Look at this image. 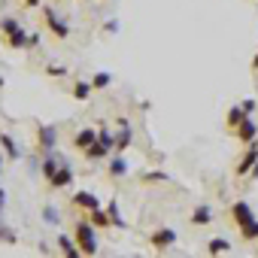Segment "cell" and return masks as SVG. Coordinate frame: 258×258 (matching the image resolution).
<instances>
[{
	"instance_id": "cell-17",
	"label": "cell",
	"mask_w": 258,
	"mask_h": 258,
	"mask_svg": "<svg viewBox=\"0 0 258 258\" xmlns=\"http://www.w3.org/2000/svg\"><path fill=\"white\" fill-rule=\"evenodd\" d=\"M88 219H91V225H94V228H109V225H112L109 213H103L100 207H97V210H91V213H88Z\"/></svg>"
},
{
	"instance_id": "cell-7",
	"label": "cell",
	"mask_w": 258,
	"mask_h": 258,
	"mask_svg": "<svg viewBox=\"0 0 258 258\" xmlns=\"http://www.w3.org/2000/svg\"><path fill=\"white\" fill-rule=\"evenodd\" d=\"M149 243H152L158 252H164V249H170V246L176 243V231H173V228H158V231L149 237Z\"/></svg>"
},
{
	"instance_id": "cell-3",
	"label": "cell",
	"mask_w": 258,
	"mask_h": 258,
	"mask_svg": "<svg viewBox=\"0 0 258 258\" xmlns=\"http://www.w3.org/2000/svg\"><path fill=\"white\" fill-rule=\"evenodd\" d=\"M76 243H79L82 255H94L97 252V234H94L91 222H79L76 225Z\"/></svg>"
},
{
	"instance_id": "cell-9",
	"label": "cell",
	"mask_w": 258,
	"mask_h": 258,
	"mask_svg": "<svg viewBox=\"0 0 258 258\" xmlns=\"http://www.w3.org/2000/svg\"><path fill=\"white\" fill-rule=\"evenodd\" d=\"M118 137H115V152H124L127 146H131V140H134V131H131V121L127 118H118Z\"/></svg>"
},
{
	"instance_id": "cell-8",
	"label": "cell",
	"mask_w": 258,
	"mask_h": 258,
	"mask_svg": "<svg viewBox=\"0 0 258 258\" xmlns=\"http://www.w3.org/2000/svg\"><path fill=\"white\" fill-rule=\"evenodd\" d=\"M70 182H73V167H70V164L64 161V164H61V167H58V170L52 173L49 185H52V188H67Z\"/></svg>"
},
{
	"instance_id": "cell-14",
	"label": "cell",
	"mask_w": 258,
	"mask_h": 258,
	"mask_svg": "<svg viewBox=\"0 0 258 258\" xmlns=\"http://www.w3.org/2000/svg\"><path fill=\"white\" fill-rule=\"evenodd\" d=\"M243 118H249V112L243 109V103H240V106H231V109H228V131H237V124H240Z\"/></svg>"
},
{
	"instance_id": "cell-1",
	"label": "cell",
	"mask_w": 258,
	"mask_h": 258,
	"mask_svg": "<svg viewBox=\"0 0 258 258\" xmlns=\"http://www.w3.org/2000/svg\"><path fill=\"white\" fill-rule=\"evenodd\" d=\"M231 216H234V225L240 228L243 240H258V219H255V213L246 201H237L231 207Z\"/></svg>"
},
{
	"instance_id": "cell-21",
	"label": "cell",
	"mask_w": 258,
	"mask_h": 258,
	"mask_svg": "<svg viewBox=\"0 0 258 258\" xmlns=\"http://www.w3.org/2000/svg\"><path fill=\"white\" fill-rule=\"evenodd\" d=\"M124 173H127V164H124V158H112V161H109V176L121 179Z\"/></svg>"
},
{
	"instance_id": "cell-27",
	"label": "cell",
	"mask_w": 258,
	"mask_h": 258,
	"mask_svg": "<svg viewBox=\"0 0 258 258\" xmlns=\"http://www.w3.org/2000/svg\"><path fill=\"white\" fill-rule=\"evenodd\" d=\"M167 173H143V182H164Z\"/></svg>"
},
{
	"instance_id": "cell-23",
	"label": "cell",
	"mask_w": 258,
	"mask_h": 258,
	"mask_svg": "<svg viewBox=\"0 0 258 258\" xmlns=\"http://www.w3.org/2000/svg\"><path fill=\"white\" fill-rule=\"evenodd\" d=\"M106 213H109V219H112V225H115V228H127V225H124V219H121V213H118V204H115V201L109 204V210H106Z\"/></svg>"
},
{
	"instance_id": "cell-5",
	"label": "cell",
	"mask_w": 258,
	"mask_h": 258,
	"mask_svg": "<svg viewBox=\"0 0 258 258\" xmlns=\"http://www.w3.org/2000/svg\"><path fill=\"white\" fill-rule=\"evenodd\" d=\"M255 164H258V143L252 140V143H246V152L240 155V161H237L234 173H237V176H246V173H249Z\"/></svg>"
},
{
	"instance_id": "cell-15",
	"label": "cell",
	"mask_w": 258,
	"mask_h": 258,
	"mask_svg": "<svg viewBox=\"0 0 258 258\" xmlns=\"http://www.w3.org/2000/svg\"><path fill=\"white\" fill-rule=\"evenodd\" d=\"M207 222H213V207H210V204H201V207L191 213V225H207Z\"/></svg>"
},
{
	"instance_id": "cell-6",
	"label": "cell",
	"mask_w": 258,
	"mask_h": 258,
	"mask_svg": "<svg viewBox=\"0 0 258 258\" xmlns=\"http://www.w3.org/2000/svg\"><path fill=\"white\" fill-rule=\"evenodd\" d=\"M37 143H40V152H55L58 146V131H55V124H43L40 131H37Z\"/></svg>"
},
{
	"instance_id": "cell-28",
	"label": "cell",
	"mask_w": 258,
	"mask_h": 258,
	"mask_svg": "<svg viewBox=\"0 0 258 258\" xmlns=\"http://www.w3.org/2000/svg\"><path fill=\"white\" fill-rule=\"evenodd\" d=\"M46 73H49V76H64V73H67V70H61V67H49V70H46Z\"/></svg>"
},
{
	"instance_id": "cell-22",
	"label": "cell",
	"mask_w": 258,
	"mask_h": 258,
	"mask_svg": "<svg viewBox=\"0 0 258 258\" xmlns=\"http://www.w3.org/2000/svg\"><path fill=\"white\" fill-rule=\"evenodd\" d=\"M91 88H94L91 82H76V85H73V97H76V100H85V97L91 94Z\"/></svg>"
},
{
	"instance_id": "cell-4",
	"label": "cell",
	"mask_w": 258,
	"mask_h": 258,
	"mask_svg": "<svg viewBox=\"0 0 258 258\" xmlns=\"http://www.w3.org/2000/svg\"><path fill=\"white\" fill-rule=\"evenodd\" d=\"M43 19H46V28H49V31H52L58 40H67V37H70V28H67V22H64V19H58L52 7H43Z\"/></svg>"
},
{
	"instance_id": "cell-12",
	"label": "cell",
	"mask_w": 258,
	"mask_h": 258,
	"mask_svg": "<svg viewBox=\"0 0 258 258\" xmlns=\"http://www.w3.org/2000/svg\"><path fill=\"white\" fill-rule=\"evenodd\" d=\"M61 164H64V158H61L58 152H49V155L43 158V176H46V182L52 179V173H55V170H58Z\"/></svg>"
},
{
	"instance_id": "cell-10",
	"label": "cell",
	"mask_w": 258,
	"mask_h": 258,
	"mask_svg": "<svg viewBox=\"0 0 258 258\" xmlns=\"http://www.w3.org/2000/svg\"><path fill=\"white\" fill-rule=\"evenodd\" d=\"M234 134H237V140H240V143H252V140H255V134H258V121L243 118V121L237 124V131H234Z\"/></svg>"
},
{
	"instance_id": "cell-30",
	"label": "cell",
	"mask_w": 258,
	"mask_h": 258,
	"mask_svg": "<svg viewBox=\"0 0 258 258\" xmlns=\"http://www.w3.org/2000/svg\"><path fill=\"white\" fill-rule=\"evenodd\" d=\"M252 70H258V55H255V58H252Z\"/></svg>"
},
{
	"instance_id": "cell-11",
	"label": "cell",
	"mask_w": 258,
	"mask_h": 258,
	"mask_svg": "<svg viewBox=\"0 0 258 258\" xmlns=\"http://www.w3.org/2000/svg\"><path fill=\"white\" fill-rule=\"evenodd\" d=\"M97 143V131H94V127H82V131L73 137V146L79 149V152H85V149H91Z\"/></svg>"
},
{
	"instance_id": "cell-18",
	"label": "cell",
	"mask_w": 258,
	"mask_h": 258,
	"mask_svg": "<svg viewBox=\"0 0 258 258\" xmlns=\"http://www.w3.org/2000/svg\"><path fill=\"white\" fill-rule=\"evenodd\" d=\"M0 146H4V152H7V158H19V146H16V140L10 137V134H0Z\"/></svg>"
},
{
	"instance_id": "cell-24",
	"label": "cell",
	"mask_w": 258,
	"mask_h": 258,
	"mask_svg": "<svg viewBox=\"0 0 258 258\" xmlns=\"http://www.w3.org/2000/svg\"><path fill=\"white\" fill-rule=\"evenodd\" d=\"M0 240H4V243H16L13 228H10V225H4V219H0Z\"/></svg>"
},
{
	"instance_id": "cell-25",
	"label": "cell",
	"mask_w": 258,
	"mask_h": 258,
	"mask_svg": "<svg viewBox=\"0 0 258 258\" xmlns=\"http://www.w3.org/2000/svg\"><path fill=\"white\" fill-rule=\"evenodd\" d=\"M109 82H112V76H109V73H97V76L91 79V85H94V88H106Z\"/></svg>"
},
{
	"instance_id": "cell-31",
	"label": "cell",
	"mask_w": 258,
	"mask_h": 258,
	"mask_svg": "<svg viewBox=\"0 0 258 258\" xmlns=\"http://www.w3.org/2000/svg\"><path fill=\"white\" fill-rule=\"evenodd\" d=\"M0 88H4V79H0Z\"/></svg>"
},
{
	"instance_id": "cell-20",
	"label": "cell",
	"mask_w": 258,
	"mask_h": 258,
	"mask_svg": "<svg viewBox=\"0 0 258 258\" xmlns=\"http://www.w3.org/2000/svg\"><path fill=\"white\" fill-rule=\"evenodd\" d=\"M73 243H76V240H70V237H61V240H58V249H61L64 255H70V258H73V255H82V249H79V246H73Z\"/></svg>"
},
{
	"instance_id": "cell-16",
	"label": "cell",
	"mask_w": 258,
	"mask_h": 258,
	"mask_svg": "<svg viewBox=\"0 0 258 258\" xmlns=\"http://www.w3.org/2000/svg\"><path fill=\"white\" fill-rule=\"evenodd\" d=\"M109 152H112V149H109V146H103V143H100V140H97V143H94V146H91V149H85V152H82V155H85V158H88V161H97V158H106V155H109Z\"/></svg>"
},
{
	"instance_id": "cell-19",
	"label": "cell",
	"mask_w": 258,
	"mask_h": 258,
	"mask_svg": "<svg viewBox=\"0 0 258 258\" xmlns=\"http://www.w3.org/2000/svg\"><path fill=\"white\" fill-rule=\"evenodd\" d=\"M207 252H210V255L231 252V243H228V240H222V237H216V240H210V243H207Z\"/></svg>"
},
{
	"instance_id": "cell-2",
	"label": "cell",
	"mask_w": 258,
	"mask_h": 258,
	"mask_svg": "<svg viewBox=\"0 0 258 258\" xmlns=\"http://www.w3.org/2000/svg\"><path fill=\"white\" fill-rule=\"evenodd\" d=\"M0 34L7 37V46H10V49H25V46H31V37L25 34V28H22L16 19H4V22H0Z\"/></svg>"
},
{
	"instance_id": "cell-29",
	"label": "cell",
	"mask_w": 258,
	"mask_h": 258,
	"mask_svg": "<svg viewBox=\"0 0 258 258\" xmlns=\"http://www.w3.org/2000/svg\"><path fill=\"white\" fill-rule=\"evenodd\" d=\"M22 4H25V7H40L43 0H22Z\"/></svg>"
},
{
	"instance_id": "cell-26",
	"label": "cell",
	"mask_w": 258,
	"mask_h": 258,
	"mask_svg": "<svg viewBox=\"0 0 258 258\" xmlns=\"http://www.w3.org/2000/svg\"><path fill=\"white\" fill-rule=\"evenodd\" d=\"M43 219H46L49 225H58V222H61V219H58V210H55V207H43Z\"/></svg>"
},
{
	"instance_id": "cell-13",
	"label": "cell",
	"mask_w": 258,
	"mask_h": 258,
	"mask_svg": "<svg viewBox=\"0 0 258 258\" xmlns=\"http://www.w3.org/2000/svg\"><path fill=\"white\" fill-rule=\"evenodd\" d=\"M73 204H76V207H82V210H88V213L100 207V201H97L94 195H88V191H76V195H73Z\"/></svg>"
}]
</instances>
